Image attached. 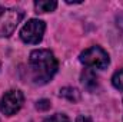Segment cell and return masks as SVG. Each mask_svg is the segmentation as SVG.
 Returning <instances> with one entry per match:
<instances>
[{"label": "cell", "mask_w": 123, "mask_h": 122, "mask_svg": "<svg viewBox=\"0 0 123 122\" xmlns=\"http://www.w3.org/2000/svg\"><path fill=\"white\" fill-rule=\"evenodd\" d=\"M29 65L31 69L33 81L39 85L47 83L57 72L59 63L55 55L47 49L33 50L29 56Z\"/></svg>", "instance_id": "6da1fadb"}, {"label": "cell", "mask_w": 123, "mask_h": 122, "mask_svg": "<svg viewBox=\"0 0 123 122\" xmlns=\"http://www.w3.org/2000/svg\"><path fill=\"white\" fill-rule=\"evenodd\" d=\"M79 61L85 66L93 68V69H106L109 66V55L100 47V46H92L80 53Z\"/></svg>", "instance_id": "7a4b0ae2"}, {"label": "cell", "mask_w": 123, "mask_h": 122, "mask_svg": "<svg viewBox=\"0 0 123 122\" xmlns=\"http://www.w3.org/2000/svg\"><path fill=\"white\" fill-rule=\"evenodd\" d=\"M23 12L16 7L3 9L0 12V37H9L16 30L17 25L23 19Z\"/></svg>", "instance_id": "3957f363"}, {"label": "cell", "mask_w": 123, "mask_h": 122, "mask_svg": "<svg viewBox=\"0 0 123 122\" xmlns=\"http://www.w3.org/2000/svg\"><path fill=\"white\" fill-rule=\"evenodd\" d=\"M25 102V95L19 89H12L7 91L0 99V111L6 116H12L16 112L20 111Z\"/></svg>", "instance_id": "277c9868"}, {"label": "cell", "mask_w": 123, "mask_h": 122, "mask_svg": "<svg viewBox=\"0 0 123 122\" xmlns=\"http://www.w3.org/2000/svg\"><path fill=\"white\" fill-rule=\"evenodd\" d=\"M46 30V25L44 22L39 20V19H31L29 20L20 30V39L25 43L29 45H37L42 39Z\"/></svg>", "instance_id": "5b68a950"}, {"label": "cell", "mask_w": 123, "mask_h": 122, "mask_svg": "<svg viewBox=\"0 0 123 122\" xmlns=\"http://www.w3.org/2000/svg\"><path fill=\"white\" fill-rule=\"evenodd\" d=\"M82 83L89 91H93L97 86V76H96V73L93 72L92 69H86L82 73Z\"/></svg>", "instance_id": "8992f818"}, {"label": "cell", "mask_w": 123, "mask_h": 122, "mask_svg": "<svg viewBox=\"0 0 123 122\" xmlns=\"http://www.w3.org/2000/svg\"><path fill=\"white\" fill-rule=\"evenodd\" d=\"M60 96L67 99L69 102H79L80 101V92L77 91L76 88H72V86H66V88H62L60 89Z\"/></svg>", "instance_id": "52a82bcc"}, {"label": "cell", "mask_w": 123, "mask_h": 122, "mask_svg": "<svg viewBox=\"0 0 123 122\" xmlns=\"http://www.w3.org/2000/svg\"><path fill=\"white\" fill-rule=\"evenodd\" d=\"M57 7V3L53 0H39L34 3V9L37 13H47V12H53Z\"/></svg>", "instance_id": "ba28073f"}, {"label": "cell", "mask_w": 123, "mask_h": 122, "mask_svg": "<svg viewBox=\"0 0 123 122\" xmlns=\"http://www.w3.org/2000/svg\"><path fill=\"white\" fill-rule=\"evenodd\" d=\"M112 83L117 91H123V69L115 72V75L112 78Z\"/></svg>", "instance_id": "9c48e42d"}, {"label": "cell", "mask_w": 123, "mask_h": 122, "mask_svg": "<svg viewBox=\"0 0 123 122\" xmlns=\"http://www.w3.org/2000/svg\"><path fill=\"white\" fill-rule=\"evenodd\" d=\"M43 122H70V119L64 114H55V115L46 118Z\"/></svg>", "instance_id": "30bf717a"}, {"label": "cell", "mask_w": 123, "mask_h": 122, "mask_svg": "<svg viewBox=\"0 0 123 122\" xmlns=\"http://www.w3.org/2000/svg\"><path fill=\"white\" fill-rule=\"evenodd\" d=\"M50 106H52V103L47 99H40L36 103V109H39V111H47V109H50Z\"/></svg>", "instance_id": "8fae6325"}, {"label": "cell", "mask_w": 123, "mask_h": 122, "mask_svg": "<svg viewBox=\"0 0 123 122\" xmlns=\"http://www.w3.org/2000/svg\"><path fill=\"white\" fill-rule=\"evenodd\" d=\"M76 122H92V119L87 116V115H79L76 118Z\"/></svg>", "instance_id": "7c38bea8"}, {"label": "cell", "mask_w": 123, "mask_h": 122, "mask_svg": "<svg viewBox=\"0 0 123 122\" xmlns=\"http://www.w3.org/2000/svg\"><path fill=\"white\" fill-rule=\"evenodd\" d=\"M0 69H1V62H0Z\"/></svg>", "instance_id": "4fadbf2b"}, {"label": "cell", "mask_w": 123, "mask_h": 122, "mask_svg": "<svg viewBox=\"0 0 123 122\" xmlns=\"http://www.w3.org/2000/svg\"><path fill=\"white\" fill-rule=\"evenodd\" d=\"M1 10H3V9H1V7H0V12H1Z\"/></svg>", "instance_id": "5bb4252c"}]
</instances>
